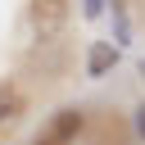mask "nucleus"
Returning a JSON list of instances; mask_svg holds the SVG:
<instances>
[{"label":"nucleus","mask_w":145,"mask_h":145,"mask_svg":"<svg viewBox=\"0 0 145 145\" xmlns=\"http://www.w3.org/2000/svg\"><path fill=\"white\" fill-rule=\"evenodd\" d=\"M32 145H54V140H50V136H36V140H32Z\"/></svg>","instance_id":"7"},{"label":"nucleus","mask_w":145,"mask_h":145,"mask_svg":"<svg viewBox=\"0 0 145 145\" xmlns=\"http://www.w3.org/2000/svg\"><path fill=\"white\" fill-rule=\"evenodd\" d=\"M18 113H23V95H18V86H14V82H0V127L14 122Z\"/></svg>","instance_id":"4"},{"label":"nucleus","mask_w":145,"mask_h":145,"mask_svg":"<svg viewBox=\"0 0 145 145\" xmlns=\"http://www.w3.org/2000/svg\"><path fill=\"white\" fill-rule=\"evenodd\" d=\"M63 23H68V0H32V27L41 41L59 36Z\"/></svg>","instance_id":"1"},{"label":"nucleus","mask_w":145,"mask_h":145,"mask_svg":"<svg viewBox=\"0 0 145 145\" xmlns=\"http://www.w3.org/2000/svg\"><path fill=\"white\" fill-rule=\"evenodd\" d=\"M82 127H86V113H82L77 104H68V109H59V113L50 118V131H45V136H50L54 145H68V140H77Z\"/></svg>","instance_id":"2"},{"label":"nucleus","mask_w":145,"mask_h":145,"mask_svg":"<svg viewBox=\"0 0 145 145\" xmlns=\"http://www.w3.org/2000/svg\"><path fill=\"white\" fill-rule=\"evenodd\" d=\"M113 63H118V45L113 41H95L86 50V77H104Z\"/></svg>","instance_id":"3"},{"label":"nucleus","mask_w":145,"mask_h":145,"mask_svg":"<svg viewBox=\"0 0 145 145\" xmlns=\"http://www.w3.org/2000/svg\"><path fill=\"white\" fill-rule=\"evenodd\" d=\"M104 14V0H82V18H100Z\"/></svg>","instance_id":"6"},{"label":"nucleus","mask_w":145,"mask_h":145,"mask_svg":"<svg viewBox=\"0 0 145 145\" xmlns=\"http://www.w3.org/2000/svg\"><path fill=\"white\" fill-rule=\"evenodd\" d=\"M131 131H136V140H145V100H140L136 113H131Z\"/></svg>","instance_id":"5"}]
</instances>
